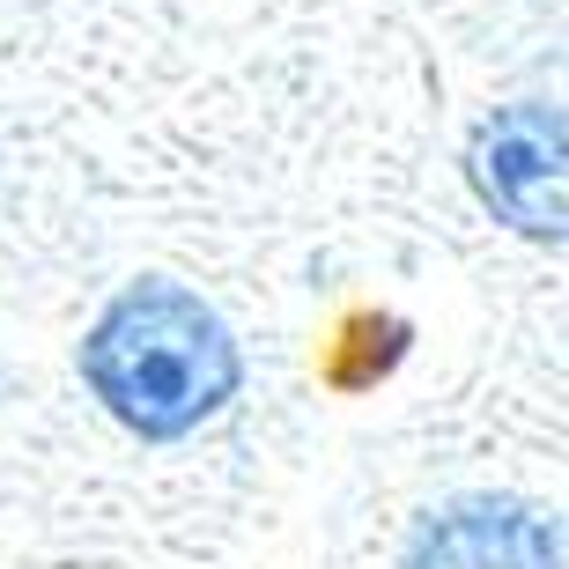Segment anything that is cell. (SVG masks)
<instances>
[{
  "instance_id": "obj_1",
  "label": "cell",
  "mask_w": 569,
  "mask_h": 569,
  "mask_svg": "<svg viewBox=\"0 0 569 569\" xmlns=\"http://www.w3.org/2000/svg\"><path fill=\"white\" fill-rule=\"evenodd\" d=\"M82 385L141 443H178L208 429L244 385L230 318L186 281L148 274L119 289L82 333Z\"/></svg>"
},
{
  "instance_id": "obj_2",
  "label": "cell",
  "mask_w": 569,
  "mask_h": 569,
  "mask_svg": "<svg viewBox=\"0 0 569 569\" xmlns=\"http://www.w3.org/2000/svg\"><path fill=\"white\" fill-rule=\"evenodd\" d=\"M466 186L503 230L532 244H569V111L503 104L466 141Z\"/></svg>"
},
{
  "instance_id": "obj_3",
  "label": "cell",
  "mask_w": 569,
  "mask_h": 569,
  "mask_svg": "<svg viewBox=\"0 0 569 569\" xmlns=\"http://www.w3.org/2000/svg\"><path fill=\"white\" fill-rule=\"evenodd\" d=\"M400 569H562V532L518 496H451L407 532Z\"/></svg>"
},
{
  "instance_id": "obj_4",
  "label": "cell",
  "mask_w": 569,
  "mask_h": 569,
  "mask_svg": "<svg viewBox=\"0 0 569 569\" xmlns=\"http://www.w3.org/2000/svg\"><path fill=\"white\" fill-rule=\"evenodd\" d=\"M407 348H415V326L407 318H392V311H362V318H348L340 326V340H333V385L340 392H362V385H378V378H392L407 362Z\"/></svg>"
}]
</instances>
